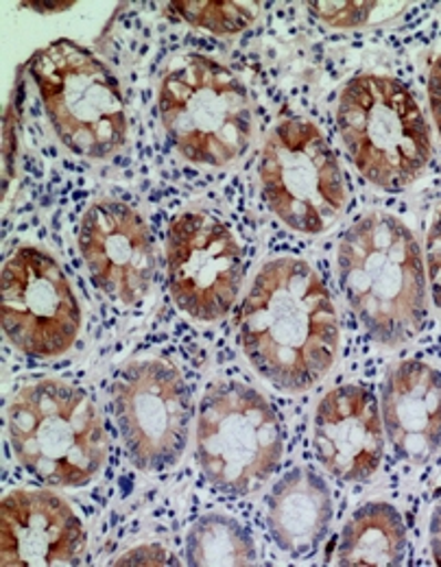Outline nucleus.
<instances>
[{"mask_svg":"<svg viewBox=\"0 0 441 567\" xmlns=\"http://www.w3.org/2000/svg\"><path fill=\"white\" fill-rule=\"evenodd\" d=\"M31 79L62 144L81 157L107 159L127 142V105L112 71L85 47L55 40L40 49Z\"/></svg>","mask_w":441,"mask_h":567,"instance_id":"6","label":"nucleus"},{"mask_svg":"<svg viewBox=\"0 0 441 567\" xmlns=\"http://www.w3.org/2000/svg\"><path fill=\"white\" fill-rule=\"evenodd\" d=\"M112 566H177V564L166 548L157 544H147V546H136L134 550L121 555Z\"/></svg>","mask_w":441,"mask_h":567,"instance_id":"22","label":"nucleus"},{"mask_svg":"<svg viewBox=\"0 0 441 567\" xmlns=\"http://www.w3.org/2000/svg\"><path fill=\"white\" fill-rule=\"evenodd\" d=\"M337 127L359 173L382 190L418 182L431 159V130L411 90L384 74H359L339 94Z\"/></svg>","mask_w":441,"mask_h":567,"instance_id":"5","label":"nucleus"},{"mask_svg":"<svg viewBox=\"0 0 441 567\" xmlns=\"http://www.w3.org/2000/svg\"><path fill=\"white\" fill-rule=\"evenodd\" d=\"M76 243L92 282L110 299L136 306L151 292L155 245L145 218L132 206L114 199L92 204L81 216Z\"/></svg>","mask_w":441,"mask_h":567,"instance_id":"12","label":"nucleus"},{"mask_svg":"<svg viewBox=\"0 0 441 567\" xmlns=\"http://www.w3.org/2000/svg\"><path fill=\"white\" fill-rule=\"evenodd\" d=\"M431 553L435 564L441 566V499L435 504L431 515Z\"/></svg>","mask_w":441,"mask_h":567,"instance_id":"24","label":"nucleus"},{"mask_svg":"<svg viewBox=\"0 0 441 567\" xmlns=\"http://www.w3.org/2000/svg\"><path fill=\"white\" fill-rule=\"evenodd\" d=\"M166 280L175 306L195 321L223 319L243 284V249L219 216L188 210L166 231Z\"/></svg>","mask_w":441,"mask_h":567,"instance_id":"11","label":"nucleus"},{"mask_svg":"<svg viewBox=\"0 0 441 567\" xmlns=\"http://www.w3.org/2000/svg\"><path fill=\"white\" fill-rule=\"evenodd\" d=\"M260 195L289 229L328 231L346 210V182L335 151L306 118L280 121L260 151Z\"/></svg>","mask_w":441,"mask_h":567,"instance_id":"8","label":"nucleus"},{"mask_svg":"<svg viewBox=\"0 0 441 567\" xmlns=\"http://www.w3.org/2000/svg\"><path fill=\"white\" fill-rule=\"evenodd\" d=\"M88 535L73 506L51 492L13 489L0 504V566H73Z\"/></svg>","mask_w":441,"mask_h":567,"instance_id":"13","label":"nucleus"},{"mask_svg":"<svg viewBox=\"0 0 441 567\" xmlns=\"http://www.w3.org/2000/svg\"><path fill=\"white\" fill-rule=\"evenodd\" d=\"M188 566H252L256 544L249 530L223 513L202 515L186 535Z\"/></svg>","mask_w":441,"mask_h":567,"instance_id":"18","label":"nucleus"},{"mask_svg":"<svg viewBox=\"0 0 441 567\" xmlns=\"http://www.w3.org/2000/svg\"><path fill=\"white\" fill-rule=\"evenodd\" d=\"M238 339L249 364L285 393L312 389L332 369L341 328L332 297L299 258L269 260L243 301Z\"/></svg>","mask_w":441,"mask_h":567,"instance_id":"1","label":"nucleus"},{"mask_svg":"<svg viewBox=\"0 0 441 567\" xmlns=\"http://www.w3.org/2000/svg\"><path fill=\"white\" fill-rule=\"evenodd\" d=\"M2 334L29 358H58L73 350L81 306L62 265L40 247H18L2 265Z\"/></svg>","mask_w":441,"mask_h":567,"instance_id":"10","label":"nucleus"},{"mask_svg":"<svg viewBox=\"0 0 441 567\" xmlns=\"http://www.w3.org/2000/svg\"><path fill=\"white\" fill-rule=\"evenodd\" d=\"M332 494L308 467L285 474L267 497V528L276 546L294 559L310 557L328 537Z\"/></svg>","mask_w":441,"mask_h":567,"instance_id":"16","label":"nucleus"},{"mask_svg":"<svg viewBox=\"0 0 441 567\" xmlns=\"http://www.w3.org/2000/svg\"><path fill=\"white\" fill-rule=\"evenodd\" d=\"M73 4V0H69V2H22V7L33 9V11H38V13H58V11L71 9Z\"/></svg>","mask_w":441,"mask_h":567,"instance_id":"25","label":"nucleus"},{"mask_svg":"<svg viewBox=\"0 0 441 567\" xmlns=\"http://www.w3.org/2000/svg\"><path fill=\"white\" fill-rule=\"evenodd\" d=\"M112 406L127 458L141 472H162L184 456L191 391L182 373L157 358L125 364L112 384Z\"/></svg>","mask_w":441,"mask_h":567,"instance_id":"9","label":"nucleus"},{"mask_svg":"<svg viewBox=\"0 0 441 567\" xmlns=\"http://www.w3.org/2000/svg\"><path fill=\"white\" fill-rule=\"evenodd\" d=\"M382 422L402 461H433L441 452L440 373L420 360L393 364L382 384Z\"/></svg>","mask_w":441,"mask_h":567,"instance_id":"15","label":"nucleus"},{"mask_svg":"<svg viewBox=\"0 0 441 567\" xmlns=\"http://www.w3.org/2000/svg\"><path fill=\"white\" fill-rule=\"evenodd\" d=\"M7 432L16 461L58 489L90 485L110 454V439L92 398L58 378L35 380L13 395Z\"/></svg>","mask_w":441,"mask_h":567,"instance_id":"3","label":"nucleus"},{"mask_svg":"<svg viewBox=\"0 0 441 567\" xmlns=\"http://www.w3.org/2000/svg\"><path fill=\"white\" fill-rule=\"evenodd\" d=\"M312 445L321 465L346 483H368L382 461L384 436L376 398L366 386L328 391L315 411Z\"/></svg>","mask_w":441,"mask_h":567,"instance_id":"14","label":"nucleus"},{"mask_svg":"<svg viewBox=\"0 0 441 567\" xmlns=\"http://www.w3.org/2000/svg\"><path fill=\"white\" fill-rule=\"evenodd\" d=\"M285 454L283 424L252 386L221 380L206 389L197 415L195 456L204 478L225 496L260 489Z\"/></svg>","mask_w":441,"mask_h":567,"instance_id":"7","label":"nucleus"},{"mask_svg":"<svg viewBox=\"0 0 441 567\" xmlns=\"http://www.w3.org/2000/svg\"><path fill=\"white\" fill-rule=\"evenodd\" d=\"M308 11L324 24L352 29L391 20L407 11L404 2H308Z\"/></svg>","mask_w":441,"mask_h":567,"instance_id":"20","label":"nucleus"},{"mask_svg":"<svg viewBox=\"0 0 441 567\" xmlns=\"http://www.w3.org/2000/svg\"><path fill=\"white\" fill-rule=\"evenodd\" d=\"M427 274L433 301L441 310V210L435 216L427 238Z\"/></svg>","mask_w":441,"mask_h":567,"instance_id":"21","label":"nucleus"},{"mask_svg":"<svg viewBox=\"0 0 441 567\" xmlns=\"http://www.w3.org/2000/svg\"><path fill=\"white\" fill-rule=\"evenodd\" d=\"M429 101H431V112L441 136V55L435 60L429 76Z\"/></svg>","mask_w":441,"mask_h":567,"instance_id":"23","label":"nucleus"},{"mask_svg":"<svg viewBox=\"0 0 441 567\" xmlns=\"http://www.w3.org/2000/svg\"><path fill=\"white\" fill-rule=\"evenodd\" d=\"M409 535L402 515L389 502H368L346 522L337 566H402Z\"/></svg>","mask_w":441,"mask_h":567,"instance_id":"17","label":"nucleus"},{"mask_svg":"<svg viewBox=\"0 0 441 567\" xmlns=\"http://www.w3.org/2000/svg\"><path fill=\"white\" fill-rule=\"evenodd\" d=\"M339 286L368 330L384 348L413 341L427 323V278L413 231L396 216L369 213L341 238Z\"/></svg>","mask_w":441,"mask_h":567,"instance_id":"2","label":"nucleus"},{"mask_svg":"<svg viewBox=\"0 0 441 567\" xmlns=\"http://www.w3.org/2000/svg\"><path fill=\"white\" fill-rule=\"evenodd\" d=\"M162 127L191 164L227 166L254 136L252 99L243 81L202 53L177 58L157 87Z\"/></svg>","mask_w":441,"mask_h":567,"instance_id":"4","label":"nucleus"},{"mask_svg":"<svg viewBox=\"0 0 441 567\" xmlns=\"http://www.w3.org/2000/svg\"><path fill=\"white\" fill-rule=\"evenodd\" d=\"M164 11L171 18L217 35L243 33L260 16L256 2H168Z\"/></svg>","mask_w":441,"mask_h":567,"instance_id":"19","label":"nucleus"}]
</instances>
